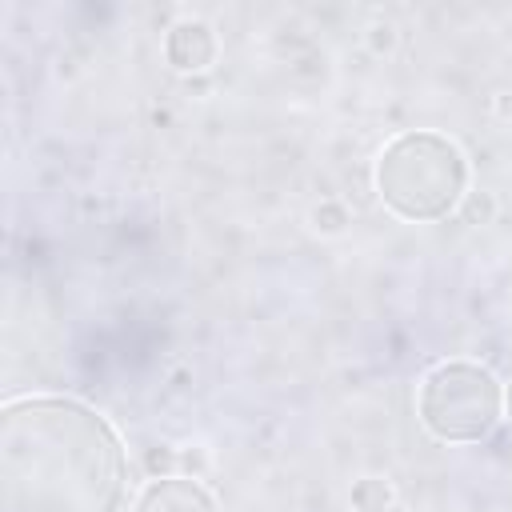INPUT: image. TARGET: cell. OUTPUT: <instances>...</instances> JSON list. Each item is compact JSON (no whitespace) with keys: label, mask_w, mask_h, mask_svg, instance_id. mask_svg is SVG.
Returning <instances> with one entry per match:
<instances>
[{"label":"cell","mask_w":512,"mask_h":512,"mask_svg":"<svg viewBox=\"0 0 512 512\" xmlns=\"http://www.w3.org/2000/svg\"><path fill=\"white\" fill-rule=\"evenodd\" d=\"M128 460L116 428L68 396H24L0 412V512H116Z\"/></svg>","instance_id":"obj_1"},{"label":"cell","mask_w":512,"mask_h":512,"mask_svg":"<svg viewBox=\"0 0 512 512\" xmlns=\"http://www.w3.org/2000/svg\"><path fill=\"white\" fill-rule=\"evenodd\" d=\"M468 184L464 152L440 132L396 136L376 164L380 200L404 220H440L456 208Z\"/></svg>","instance_id":"obj_2"},{"label":"cell","mask_w":512,"mask_h":512,"mask_svg":"<svg viewBox=\"0 0 512 512\" xmlns=\"http://www.w3.org/2000/svg\"><path fill=\"white\" fill-rule=\"evenodd\" d=\"M420 424L448 444H476L484 440L504 416V388L500 380L472 360H444L424 372L416 396Z\"/></svg>","instance_id":"obj_3"},{"label":"cell","mask_w":512,"mask_h":512,"mask_svg":"<svg viewBox=\"0 0 512 512\" xmlns=\"http://www.w3.org/2000/svg\"><path fill=\"white\" fill-rule=\"evenodd\" d=\"M136 512H216V500L204 484L188 476H164L140 492Z\"/></svg>","instance_id":"obj_4"},{"label":"cell","mask_w":512,"mask_h":512,"mask_svg":"<svg viewBox=\"0 0 512 512\" xmlns=\"http://www.w3.org/2000/svg\"><path fill=\"white\" fill-rule=\"evenodd\" d=\"M168 60L180 68V72H200L216 60V36L204 20H180L172 32H168Z\"/></svg>","instance_id":"obj_5"},{"label":"cell","mask_w":512,"mask_h":512,"mask_svg":"<svg viewBox=\"0 0 512 512\" xmlns=\"http://www.w3.org/2000/svg\"><path fill=\"white\" fill-rule=\"evenodd\" d=\"M388 500H392V488H388L384 480H360V484L352 488V504H356L360 512H384Z\"/></svg>","instance_id":"obj_6"},{"label":"cell","mask_w":512,"mask_h":512,"mask_svg":"<svg viewBox=\"0 0 512 512\" xmlns=\"http://www.w3.org/2000/svg\"><path fill=\"white\" fill-rule=\"evenodd\" d=\"M504 416L512 420V384H508V392H504Z\"/></svg>","instance_id":"obj_7"},{"label":"cell","mask_w":512,"mask_h":512,"mask_svg":"<svg viewBox=\"0 0 512 512\" xmlns=\"http://www.w3.org/2000/svg\"><path fill=\"white\" fill-rule=\"evenodd\" d=\"M384 512H404V508H400V504H388V508H384Z\"/></svg>","instance_id":"obj_8"}]
</instances>
